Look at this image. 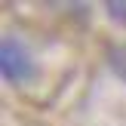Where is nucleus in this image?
Segmentation results:
<instances>
[{"mask_svg": "<svg viewBox=\"0 0 126 126\" xmlns=\"http://www.w3.org/2000/svg\"><path fill=\"white\" fill-rule=\"evenodd\" d=\"M0 71H3V80H9V83H28L37 74V68H34V59H31L28 49L6 37L3 46H0Z\"/></svg>", "mask_w": 126, "mask_h": 126, "instance_id": "1", "label": "nucleus"}]
</instances>
